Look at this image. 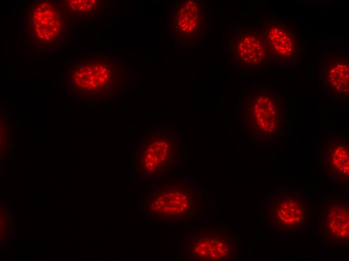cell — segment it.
<instances>
[{
  "label": "cell",
  "instance_id": "obj_1",
  "mask_svg": "<svg viewBox=\"0 0 349 261\" xmlns=\"http://www.w3.org/2000/svg\"><path fill=\"white\" fill-rule=\"evenodd\" d=\"M243 111L246 122L254 134L264 139H273L283 127L286 105L278 93L260 91L246 98Z\"/></svg>",
  "mask_w": 349,
  "mask_h": 261
},
{
  "label": "cell",
  "instance_id": "obj_2",
  "mask_svg": "<svg viewBox=\"0 0 349 261\" xmlns=\"http://www.w3.org/2000/svg\"><path fill=\"white\" fill-rule=\"evenodd\" d=\"M179 147L164 132H147L140 138L136 151L137 170L143 176H160L176 161Z\"/></svg>",
  "mask_w": 349,
  "mask_h": 261
},
{
  "label": "cell",
  "instance_id": "obj_3",
  "mask_svg": "<svg viewBox=\"0 0 349 261\" xmlns=\"http://www.w3.org/2000/svg\"><path fill=\"white\" fill-rule=\"evenodd\" d=\"M264 30L272 62L283 66L297 62L301 55V41L291 23L279 19L270 20Z\"/></svg>",
  "mask_w": 349,
  "mask_h": 261
},
{
  "label": "cell",
  "instance_id": "obj_4",
  "mask_svg": "<svg viewBox=\"0 0 349 261\" xmlns=\"http://www.w3.org/2000/svg\"><path fill=\"white\" fill-rule=\"evenodd\" d=\"M308 202L299 193H279L271 205L269 219L279 232L299 231L308 219Z\"/></svg>",
  "mask_w": 349,
  "mask_h": 261
},
{
  "label": "cell",
  "instance_id": "obj_5",
  "mask_svg": "<svg viewBox=\"0 0 349 261\" xmlns=\"http://www.w3.org/2000/svg\"><path fill=\"white\" fill-rule=\"evenodd\" d=\"M233 57L240 66L258 67L272 63L265 31L255 28H244L233 40Z\"/></svg>",
  "mask_w": 349,
  "mask_h": 261
},
{
  "label": "cell",
  "instance_id": "obj_6",
  "mask_svg": "<svg viewBox=\"0 0 349 261\" xmlns=\"http://www.w3.org/2000/svg\"><path fill=\"white\" fill-rule=\"evenodd\" d=\"M30 26L34 39L47 46L58 40L64 27L60 10L54 3L48 2L34 6L30 15Z\"/></svg>",
  "mask_w": 349,
  "mask_h": 261
},
{
  "label": "cell",
  "instance_id": "obj_7",
  "mask_svg": "<svg viewBox=\"0 0 349 261\" xmlns=\"http://www.w3.org/2000/svg\"><path fill=\"white\" fill-rule=\"evenodd\" d=\"M348 203L345 201L334 202L323 206L321 231L322 235L330 243H348Z\"/></svg>",
  "mask_w": 349,
  "mask_h": 261
},
{
  "label": "cell",
  "instance_id": "obj_8",
  "mask_svg": "<svg viewBox=\"0 0 349 261\" xmlns=\"http://www.w3.org/2000/svg\"><path fill=\"white\" fill-rule=\"evenodd\" d=\"M348 140L335 137L326 140L322 147L323 167L330 178L339 183H348Z\"/></svg>",
  "mask_w": 349,
  "mask_h": 261
},
{
  "label": "cell",
  "instance_id": "obj_9",
  "mask_svg": "<svg viewBox=\"0 0 349 261\" xmlns=\"http://www.w3.org/2000/svg\"><path fill=\"white\" fill-rule=\"evenodd\" d=\"M323 82L336 97L348 94V59L342 54L329 55L322 62Z\"/></svg>",
  "mask_w": 349,
  "mask_h": 261
},
{
  "label": "cell",
  "instance_id": "obj_10",
  "mask_svg": "<svg viewBox=\"0 0 349 261\" xmlns=\"http://www.w3.org/2000/svg\"><path fill=\"white\" fill-rule=\"evenodd\" d=\"M205 15L204 7L197 1L182 3L173 16L177 31L185 38H197L204 27Z\"/></svg>",
  "mask_w": 349,
  "mask_h": 261
},
{
  "label": "cell",
  "instance_id": "obj_11",
  "mask_svg": "<svg viewBox=\"0 0 349 261\" xmlns=\"http://www.w3.org/2000/svg\"><path fill=\"white\" fill-rule=\"evenodd\" d=\"M74 74L76 83L87 90H95L105 86L111 79L109 67L99 62L84 64L76 70Z\"/></svg>",
  "mask_w": 349,
  "mask_h": 261
},
{
  "label": "cell",
  "instance_id": "obj_12",
  "mask_svg": "<svg viewBox=\"0 0 349 261\" xmlns=\"http://www.w3.org/2000/svg\"><path fill=\"white\" fill-rule=\"evenodd\" d=\"M96 3L95 1L90 0L71 1L67 7L74 12H84L92 10L95 7Z\"/></svg>",
  "mask_w": 349,
  "mask_h": 261
}]
</instances>
